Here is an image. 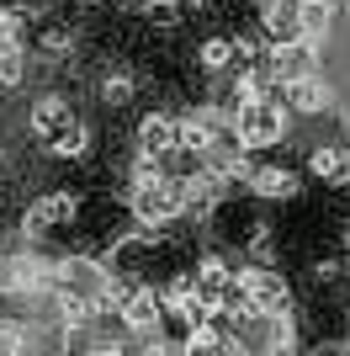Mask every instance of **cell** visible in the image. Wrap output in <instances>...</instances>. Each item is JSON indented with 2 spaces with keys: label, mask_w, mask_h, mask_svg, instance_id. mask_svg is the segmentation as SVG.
<instances>
[{
  "label": "cell",
  "mask_w": 350,
  "mask_h": 356,
  "mask_svg": "<svg viewBox=\"0 0 350 356\" xmlns=\"http://www.w3.org/2000/svg\"><path fill=\"white\" fill-rule=\"evenodd\" d=\"M233 128H239V144L244 149H276L292 134V106L281 96H260V102H244L233 112Z\"/></svg>",
  "instance_id": "6da1fadb"
},
{
  "label": "cell",
  "mask_w": 350,
  "mask_h": 356,
  "mask_svg": "<svg viewBox=\"0 0 350 356\" xmlns=\"http://www.w3.org/2000/svg\"><path fill=\"white\" fill-rule=\"evenodd\" d=\"M181 213H191L186 181H175V176L133 181V218H138V223H149V229H170Z\"/></svg>",
  "instance_id": "7a4b0ae2"
},
{
  "label": "cell",
  "mask_w": 350,
  "mask_h": 356,
  "mask_svg": "<svg viewBox=\"0 0 350 356\" xmlns=\"http://www.w3.org/2000/svg\"><path fill=\"white\" fill-rule=\"evenodd\" d=\"M239 298H244V309L255 314V319H281V314H292V282L276 266H265V261L239 271Z\"/></svg>",
  "instance_id": "3957f363"
},
{
  "label": "cell",
  "mask_w": 350,
  "mask_h": 356,
  "mask_svg": "<svg viewBox=\"0 0 350 356\" xmlns=\"http://www.w3.org/2000/svg\"><path fill=\"white\" fill-rule=\"evenodd\" d=\"M265 74L276 80L281 90L297 86V80H313L319 74V38H287V43H271V54H265Z\"/></svg>",
  "instance_id": "277c9868"
},
{
  "label": "cell",
  "mask_w": 350,
  "mask_h": 356,
  "mask_svg": "<svg viewBox=\"0 0 350 356\" xmlns=\"http://www.w3.org/2000/svg\"><path fill=\"white\" fill-rule=\"evenodd\" d=\"M74 218H80V197L74 192H43L22 213V239H48L58 229H69Z\"/></svg>",
  "instance_id": "5b68a950"
},
{
  "label": "cell",
  "mask_w": 350,
  "mask_h": 356,
  "mask_svg": "<svg viewBox=\"0 0 350 356\" xmlns=\"http://www.w3.org/2000/svg\"><path fill=\"white\" fill-rule=\"evenodd\" d=\"M133 149H138V154H154V160H170L175 149H181V118H170V112H144L138 128H133Z\"/></svg>",
  "instance_id": "8992f818"
},
{
  "label": "cell",
  "mask_w": 350,
  "mask_h": 356,
  "mask_svg": "<svg viewBox=\"0 0 350 356\" xmlns=\"http://www.w3.org/2000/svg\"><path fill=\"white\" fill-rule=\"evenodd\" d=\"M27 122H32V134H38V144H53L69 122H80V112H74V102L64 96V90H48V96H38V102H32Z\"/></svg>",
  "instance_id": "52a82bcc"
},
{
  "label": "cell",
  "mask_w": 350,
  "mask_h": 356,
  "mask_svg": "<svg viewBox=\"0 0 350 356\" xmlns=\"http://www.w3.org/2000/svg\"><path fill=\"white\" fill-rule=\"evenodd\" d=\"M181 346H186V356H255L233 330H218V325H197Z\"/></svg>",
  "instance_id": "ba28073f"
},
{
  "label": "cell",
  "mask_w": 350,
  "mask_h": 356,
  "mask_svg": "<svg viewBox=\"0 0 350 356\" xmlns=\"http://www.w3.org/2000/svg\"><path fill=\"white\" fill-rule=\"evenodd\" d=\"M244 186L260 202H281V197H297V170H287V165H255L244 176Z\"/></svg>",
  "instance_id": "9c48e42d"
},
{
  "label": "cell",
  "mask_w": 350,
  "mask_h": 356,
  "mask_svg": "<svg viewBox=\"0 0 350 356\" xmlns=\"http://www.w3.org/2000/svg\"><path fill=\"white\" fill-rule=\"evenodd\" d=\"M308 170L329 186H345L350 181V144H313L308 149Z\"/></svg>",
  "instance_id": "30bf717a"
},
{
  "label": "cell",
  "mask_w": 350,
  "mask_h": 356,
  "mask_svg": "<svg viewBox=\"0 0 350 356\" xmlns=\"http://www.w3.org/2000/svg\"><path fill=\"white\" fill-rule=\"evenodd\" d=\"M197 70H202V74L239 70V38H207V43L197 48Z\"/></svg>",
  "instance_id": "8fae6325"
},
{
  "label": "cell",
  "mask_w": 350,
  "mask_h": 356,
  "mask_svg": "<svg viewBox=\"0 0 350 356\" xmlns=\"http://www.w3.org/2000/svg\"><path fill=\"white\" fill-rule=\"evenodd\" d=\"M287 106L292 112H329V106H335V90L324 86V74H313V80L287 86Z\"/></svg>",
  "instance_id": "7c38bea8"
},
{
  "label": "cell",
  "mask_w": 350,
  "mask_h": 356,
  "mask_svg": "<svg viewBox=\"0 0 350 356\" xmlns=\"http://www.w3.org/2000/svg\"><path fill=\"white\" fill-rule=\"evenodd\" d=\"M335 11H340V0H297V27H303V38H324V32L335 27Z\"/></svg>",
  "instance_id": "4fadbf2b"
},
{
  "label": "cell",
  "mask_w": 350,
  "mask_h": 356,
  "mask_svg": "<svg viewBox=\"0 0 350 356\" xmlns=\"http://www.w3.org/2000/svg\"><path fill=\"white\" fill-rule=\"evenodd\" d=\"M43 149L53 154V160H80V154L90 149V128H85V118H80V122H69V128H64V134H58L53 144H43Z\"/></svg>",
  "instance_id": "5bb4252c"
},
{
  "label": "cell",
  "mask_w": 350,
  "mask_h": 356,
  "mask_svg": "<svg viewBox=\"0 0 350 356\" xmlns=\"http://www.w3.org/2000/svg\"><path fill=\"white\" fill-rule=\"evenodd\" d=\"M27 346H32V325L0 314V356H27Z\"/></svg>",
  "instance_id": "9a60e30c"
},
{
  "label": "cell",
  "mask_w": 350,
  "mask_h": 356,
  "mask_svg": "<svg viewBox=\"0 0 350 356\" xmlns=\"http://www.w3.org/2000/svg\"><path fill=\"white\" fill-rule=\"evenodd\" d=\"M96 90H101L106 106H122V102H133V74H128V70H106Z\"/></svg>",
  "instance_id": "2e32d148"
},
{
  "label": "cell",
  "mask_w": 350,
  "mask_h": 356,
  "mask_svg": "<svg viewBox=\"0 0 350 356\" xmlns=\"http://www.w3.org/2000/svg\"><path fill=\"white\" fill-rule=\"evenodd\" d=\"M27 74V48H6L0 54V86H22Z\"/></svg>",
  "instance_id": "e0dca14e"
},
{
  "label": "cell",
  "mask_w": 350,
  "mask_h": 356,
  "mask_svg": "<svg viewBox=\"0 0 350 356\" xmlns=\"http://www.w3.org/2000/svg\"><path fill=\"white\" fill-rule=\"evenodd\" d=\"M340 11H350V0H340Z\"/></svg>",
  "instance_id": "ac0fdd59"
}]
</instances>
